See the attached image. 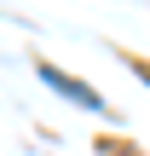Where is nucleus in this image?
I'll return each mask as SVG.
<instances>
[{"instance_id":"nucleus-1","label":"nucleus","mask_w":150,"mask_h":156,"mask_svg":"<svg viewBox=\"0 0 150 156\" xmlns=\"http://www.w3.org/2000/svg\"><path fill=\"white\" fill-rule=\"evenodd\" d=\"M35 75L46 81V87H58L64 98H75V104H87V110H104V98L87 87V81H75V75H64V69H52V64H35Z\"/></svg>"},{"instance_id":"nucleus-2","label":"nucleus","mask_w":150,"mask_h":156,"mask_svg":"<svg viewBox=\"0 0 150 156\" xmlns=\"http://www.w3.org/2000/svg\"><path fill=\"white\" fill-rule=\"evenodd\" d=\"M133 69H139V75H145V81H150V64H145V58H133Z\"/></svg>"}]
</instances>
